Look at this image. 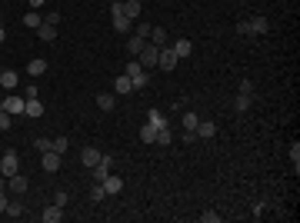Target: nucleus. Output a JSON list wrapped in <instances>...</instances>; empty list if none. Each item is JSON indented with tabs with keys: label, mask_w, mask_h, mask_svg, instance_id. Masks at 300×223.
Here are the masks:
<instances>
[{
	"label": "nucleus",
	"mask_w": 300,
	"mask_h": 223,
	"mask_svg": "<svg viewBox=\"0 0 300 223\" xmlns=\"http://www.w3.org/2000/svg\"><path fill=\"white\" fill-rule=\"evenodd\" d=\"M33 147H37V153H47V150H54V140H50V137H37Z\"/></svg>",
	"instance_id": "cd10ccee"
},
{
	"label": "nucleus",
	"mask_w": 300,
	"mask_h": 223,
	"mask_svg": "<svg viewBox=\"0 0 300 223\" xmlns=\"http://www.w3.org/2000/svg\"><path fill=\"white\" fill-rule=\"evenodd\" d=\"M40 220H44V223H60V220H64V207L50 203V207H47V210L40 213Z\"/></svg>",
	"instance_id": "9b49d317"
},
{
	"label": "nucleus",
	"mask_w": 300,
	"mask_h": 223,
	"mask_svg": "<svg viewBox=\"0 0 300 223\" xmlns=\"http://www.w3.org/2000/svg\"><path fill=\"white\" fill-rule=\"evenodd\" d=\"M157 54H160V47H154L150 40H147V44H144V50L137 54V60H140V67H144L147 74H150V70L157 67Z\"/></svg>",
	"instance_id": "20e7f679"
},
{
	"label": "nucleus",
	"mask_w": 300,
	"mask_h": 223,
	"mask_svg": "<svg viewBox=\"0 0 300 223\" xmlns=\"http://www.w3.org/2000/svg\"><path fill=\"white\" fill-rule=\"evenodd\" d=\"M127 77H130L133 90H144V87H147V80H150V74L140 67V60H137V57H130V64H127Z\"/></svg>",
	"instance_id": "f03ea898"
},
{
	"label": "nucleus",
	"mask_w": 300,
	"mask_h": 223,
	"mask_svg": "<svg viewBox=\"0 0 300 223\" xmlns=\"http://www.w3.org/2000/svg\"><path fill=\"white\" fill-rule=\"evenodd\" d=\"M154 47H167V30L164 27H150V37H147Z\"/></svg>",
	"instance_id": "6ab92c4d"
},
{
	"label": "nucleus",
	"mask_w": 300,
	"mask_h": 223,
	"mask_svg": "<svg viewBox=\"0 0 300 223\" xmlns=\"http://www.w3.org/2000/svg\"><path fill=\"white\" fill-rule=\"evenodd\" d=\"M170 140H174V134H170V127H160V130H157V140H154V144L167 147V144H170Z\"/></svg>",
	"instance_id": "c756f323"
},
{
	"label": "nucleus",
	"mask_w": 300,
	"mask_h": 223,
	"mask_svg": "<svg viewBox=\"0 0 300 223\" xmlns=\"http://www.w3.org/2000/svg\"><path fill=\"white\" fill-rule=\"evenodd\" d=\"M103 197H107V190H103V183H97V187L90 190V203H100Z\"/></svg>",
	"instance_id": "473e14b6"
},
{
	"label": "nucleus",
	"mask_w": 300,
	"mask_h": 223,
	"mask_svg": "<svg viewBox=\"0 0 300 223\" xmlns=\"http://www.w3.org/2000/svg\"><path fill=\"white\" fill-rule=\"evenodd\" d=\"M197 123H200V117H197L194 110L184 113V130H197Z\"/></svg>",
	"instance_id": "7c9ffc66"
},
{
	"label": "nucleus",
	"mask_w": 300,
	"mask_h": 223,
	"mask_svg": "<svg viewBox=\"0 0 300 223\" xmlns=\"http://www.w3.org/2000/svg\"><path fill=\"white\" fill-rule=\"evenodd\" d=\"M194 140H200V137L194 134V130H184V144H194Z\"/></svg>",
	"instance_id": "79ce46f5"
},
{
	"label": "nucleus",
	"mask_w": 300,
	"mask_h": 223,
	"mask_svg": "<svg viewBox=\"0 0 300 223\" xmlns=\"http://www.w3.org/2000/svg\"><path fill=\"white\" fill-rule=\"evenodd\" d=\"M3 40H7V30H3V23H0V44H3Z\"/></svg>",
	"instance_id": "a18cd8bd"
},
{
	"label": "nucleus",
	"mask_w": 300,
	"mask_h": 223,
	"mask_svg": "<svg viewBox=\"0 0 300 223\" xmlns=\"http://www.w3.org/2000/svg\"><path fill=\"white\" fill-rule=\"evenodd\" d=\"M37 37H40L44 44H54L57 40V27L54 23H40V27H37Z\"/></svg>",
	"instance_id": "2eb2a0df"
},
{
	"label": "nucleus",
	"mask_w": 300,
	"mask_h": 223,
	"mask_svg": "<svg viewBox=\"0 0 300 223\" xmlns=\"http://www.w3.org/2000/svg\"><path fill=\"white\" fill-rule=\"evenodd\" d=\"M67 147H70V140H67V137H54V150H57L60 156L67 153Z\"/></svg>",
	"instance_id": "72a5a7b5"
},
{
	"label": "nucleus",
	"mask_w": 300,
	"mask_h": 223,
	"mask_svg": "<svg viewBox=\"0 0 300 223\" xmlns=\"http://www.w3.org/2000/svg\"><path fill=\"white\" fill-rule=\"evenodd\" d=\"M67 200H70V193H67V190H57V193H54V203H57V207H67Z\"/></svg>",
	"instance_id": "58836bf2"
},
{
	"label": "nucleus",
	"mask_w": 300,
	"mask_h": 223,
	"mask_svg": "<svg viewBox=\"0 0 300 223\" xmlns=\"http://www.w3.org/2000/svg\"><path fill=\"white\" fill-rule=\"evenodd\" d=\"M200 223H220V213H200Z\"/></svg>",
	"instance_id": "a19ab883"
},
{
	"label": "nucleus",
	"mask_w": 300,
	"mask_h": 223,
	"mask_svg": "<svg viewBox=\"0 0 300 223\" xmlns=\"http://www.w3.org/2000/svg\"><path fill=\"white\" fill-rule=\"evenodd\" d=\"M290 160H294V170H300V144H290Z\"/></svg>",
	"instance_id": "e433bc0d"
},
{
	"label": "nucleus",
	"mask_w": 300,
	"mask_h": 223,
	"mask_svg": "<svg viewBox=\"0 0 300 223\" xmlns=\"http://www.w3.org/2000/svg\"><path fill=\"white\" fill-rule=\"evenodd\" d=\"M170 47H174V54H177V57H190V54H194V44H190L187 37H180V40H174Z\"/></svg>",
	"instance_id": "a211bd4d"
},
{
	"label": "nucleus",
	"mask_w": 300,
	"mask_h": 223,
	"mask_svg": "<svg viewBox=\"0 0 300 223\" xmlns=\"http://www.w3.org/2000/svg\"><path fill=\"white\" fill-rule=\"evenodd\" d=\"M10 127H13V117L7 110H0V130H10Z\"/></svg>",
	"instance_id": "4c0bfd02"
},
{
	"label": "nucleus",
	"mask_w": 300,
	"mask_h": 223,
	"mask_svg": "<svg viewBox=\"0 0 300 223\" xmlns=\"http://www.w3.org/2000/svg\"><path fill=\"white\" fill-rule=\"evenodd\" d=\"M23 97H17V93H10V97H3V100H0V110H7L10 113V117H17V113H23Z\"/></svg>",
	"instance_id": "6e6552de"
},
{
	"label": "nucleus",
	"mask_w": 300,
	"mask_h": 223,
	"mask_svg": "<svg viewBox=\"0 0 300 223\" xmlns=\"http://www.w3.org/2000/svg\"><path fill=\"white\" fill-rule=\"evenodd\" d=\"M27 74H30V77H44L47 74V60L44 57H33L30 64H27Z\"/></svg>",
	"instance_id": "4468645a"
},
{
	"label": "nucleus",
	"mask_w": 300,
	"mask_h": 223,
	"mask_svg": "<svg viewBox=\"0 0 300 223\" xmlns=\"http://www.w3.org/2000/svg\"><path fill=\"white\" fill-rule=\"evenodd\" d=\"M60 163H64V160H60V153H57V150L40 153V167H44L47 173H57V170H60Z\"/></svg>",
	"instance_id": "1a4fd4ad"
},
{
	"label": "nucleus",
	"mask_w": 300,
	"mask_h": 223,
	"mask_svg": "<svg viewBox=\"0 0 300 223\" xmlns=\"http://www.w3.org/2000/svg\"><path fill=\"white\" fill-rule=\"evenodd\" d=\"M250 103H254V97H244V93H237L233 107H237V113H244V110H250Z\"/></svg>",
	"instance_id": "c85d7f7f"
},
{
	"label": "nucleus",
	"mask_w": 300,
	"mask_h": 223,
	"mask_svg": "<svg viewBox=\"0 0 300 223\" xmlns=\"http://www.w3.org/2000/svg\"><path fill=\"white\" fill-rule=\"evenodd\" d=\"M0 190H7V177L3 173H0Z\"/></svg>",
	"instance_id": "49530a36"
},
{
	"label": "nucleus",
	"mask_w": 300,
	"mask_h": 223,
	"mask_svg": "<svg viewBox=\"0 0 300 223\" xmlns=\"http://www.w3.org/2000/svg\"><path fill=\"white\" fill-rule=\"evenodd\" d=\"M113 93H120V97H127V93H133V83H130V77L123 74V77H117L113 80Z\"/></svg>",
	"instance_id": "f3484780"
},
{
	"label": "nucleus",
	"mask_w": 300,
	"mask_h": 223,
	"mask_svg": "<svg viewBox=\"0 0 300 223\" xmlns=\"http://www.w3.org/2000/svg\"><path fill=\"white\" fill-rule=\"evenodd\" d=\"M0 23H3V17H0Z\"/></svg>",
	"instance_id": "de8ad7c7"
},
{
	"label": "nucleus",
	"mask_w": 300,
	"mask_h": 223,
	"mask_svg": "<svg viewBox=\"0 0 300 223\" xmlns=\"http://www.w3.org/2000/svg\"><path fill=\"white\" fill-rule=\"evenodd\" d=\"M44 3H47V0H30V7H33V10H40Z\"/></svg>",
	"instance_id": "c03bdc74"
},
{
	"label": "nucleus",
	"mask_w": 300,
	"mask_h": 223,
	"mask_svg": "<svg viewBox=\"0 0 300 223\" xmlns=\"http://www.w3.org/2000/svg\"><path fill=\"white\" fill-rule=\"evenodd\" d=\"M40 23H44V17H40L37 10H30L27 17H23V27H40Z\"/></svg>",
	"instance_id": "2f4dec72"
},
{
	"label": "nucleus",
	"mask_w": 300,
	"mask_h": 223,
	"mask_svg": "<svg viewBox=\"0 0 300 223\" xmlns=\"http://www.w3.org/2000/svg\"><path fill=\"white\" fill-rule=\"evenodd\" d=\"M177 60H180V57L174 54V47H160V54H157V67H160V70L170 74V70L177 67Z\"/></svg>",
	"instance_id": "423d86ee"
},
{
	"label": "nucleus",
	"mask_w": 300,
	"mask_h": 223,
	"mask_svg": "<svg viewBox=\"0 0 300 223\" xmlns=\"http://www.w3.org/2000/svg\"><path fill=\"white\" fill-rule=\"evenodd\" d=\"M110 17H113V30H120V34H130L133 30V20L123 17V0H113L110 3Z\"/></svg>",
	"instance_id": "f257e3e1"
},
{
	"label": "nucleus",
	"mask_w": 300,
	"mask_h": 223,
	"mask_svg": "<svg viewBox=\"0 0 300 223\" xmlns=\"http://www.w3.org/2000/svg\"><path fill=\"white\" fill-rule=\"evenodd\" d=\"M97 107L110 113L113 107H117V97H113V93H97Z\"/></svg>",
	"instance_id": "412c9836"
},
{
	"label": "nucleus",
	"mask_w": 300,
	"mask_h": 223,
	"mask_svg": "<svg viewBox=\"0 0 300 223\" xmlns=\"http://www.w3.org/2000/svg\"><path fill=\"white\" fill-rule=\"evenodd\" d=\"M144 44H147L144 37H137V34H133V37H130V40H127V50H130V54H133V57H137V54H140V50H144Z\"/></svg>",
	"instance_id": "393cba45"
},
{
	"label": "nucleus",
	"mask_w": 300,
	"mask_h": 223,
	"mask_svg": "<svg viewBox=\"0 0 300 223\" xmlns=\"http://www.w3.org/2000/svg\"><path fill=\"white\" fill-rule=\"evenodd\" d=\"M10 193L23 197V193H27V177H20V173H13V177H10Z\"/></svg>",
	"instance_id": "aec40b11"
},
{
	"label": "nucleus",
	"mask_w": 300,
	"mask_h": 223,
	"mask_svg": "<svg viewBox=\"0 0 300 223\" xmlns=\"http://www.w3.org/2000/svg\"><path fill=\"white\" fill-rule=\"evenodd\" d=\"M7 203H10V200H7V193H3V190H0V213L7 210Z\"/></svg>",
	"instance_id": "37998d69"
},
{
	"label": "nucleus",
	"mask_w": 300,
	"mask_h": 223,
	"mask_svg": "<svg viewBox=\"0 0 300 223\" xmlns=\"http://www.w3.org/2000/svg\"><path fill=\"white\" fill-rule=\"evenodd\" d=\"M23 113H27L30 120H37V117H44V103H40L37 97H33V100H27V103H23Z\"/></svg>",
	"instance_id": "dca6fc26"
},
{
	"label": "nucleus",
	"mask_w": 300,
	"mask_h": 223,
	"mask_svg": "<svg viewBox=\"0 0 300 223\" xmlns=\"http://www.w3.org/2000/svg\"><path fill=\"white\" fill-rule=\"evenodd\" d=\"M110 167H113V156H100L97 167H90V177H94V183H103V180L110 177Z\"/></svg>",
	"instance_id": "0eeeda50"
},
{
	"label": "nucleus",
	"mask_w": 300,
	"mask_h": 223,
	"mask_svg": "<svg viewBox=\"0 0 300 223\" xmlns=\"http://www.w3.org/2000/svg\"><path fill=\"white\" fill-rule=\"evenodd\" d=\"M140 140H144V144H154V140H157V127L144 123V127H140Z\"/></svg>",
	"instance_id": "a878e982"
},
{
	"label": "nucleus",
	"mask_w": 300,
	"mask_h": 223,
	"mask_svg": "<svg viewBox=\"0 0 300 223\" xmlns=\"http://www.w3.org/2000/svg\"><path fill=\"white\" fill-rule=\"evenodd\" d=\"M147 123L160 130V127H167V117H164V113H160V110H150V113H147Z\"/></svg>",
	"instance_id": "b1692460"
},
{
	"label": "nucleus",
	"mask_w": 300,
	"mask_h": 223,
	"mask_svg": "<svg viewBox=\"0 0 300 223\" xmlns=\"http://www.w3.org/2000/svg\"><path fill=\"white\" fill-rule=\"evenodd\" d=\"M194 134H197V137H203V140H213V134H217V123H213V120H200Z\"/></svg>",
	"instance_id": "ddd939ff"
},
{
	"label": "nucleus",
	"mask_w": 300,
	"mask_h": 223,
	"mask_svg": "<svg viewBox=\"0 0 300 223\" xmlns=\"http://www.w3.org/2000/svg\"><path fill=\"white\" fill-rule=\"evenodd\" d=\"M123 17L137 20V17H140V0H123Z\"/></svg>",
	"instance_id": "4be33fe9"
},
{
	"label": "nucleus",
	"mask_w": 300,
	"mask_h": 223,
	"mask_svg": "<svg viewBox=\"0 0 300 223\" xmlns=\"http://www.w3.org/2000/svg\"><path fill=\"white\" fill-rule=\"evenodd\" d=\"M103 190H107V193H120V190H123V180H120V177H113V173H110V177L103 180Z\"/></svg>",
	"instance_id": "5701e85b"
},
{
	"label": "nucleus",
	"mask_w": 300,
	"mask_h": 223,
	"mask_svg": "<svg viewBox=\"0 0 300 223\" xmlns=\"http://www.w3.org/2000/svg\"><path fill=\"white\" fill-rule=\"evenodd\" d=\"M20 77H17V70H0V87L3 90H17Z\"/></svg>",
	"instance_id": "f8f14e48"
},
{
	"label": "nucleus",
	"mask_w": 300,
	"mask_h": 223,
	"mask_svg": "<svg viewBox=\"0 0 300 223\" xmlns=\"http://www.w3.org/2000/svg\"><path fill=\"white\" fill-rule=\"evenodd\" d=\"M100 156H103V153H100L97 147H84V150H80V163H84V167H97Z\"/></svg>",
	"instance_id": "9d476101"
},
{
	"label": "nucleus",
	"mask_w": 300,
	"mask_h": 223,
	"mask_svg": "<svg viewBox=\"0 0 300 223\" xmlns=\"http://www.w3.org/2000/svg\"><path fill=\"white\" fill-rule=\"evenodd\" d=\"M237 30H240V34H267V30H270V20H267V17H250V20L237 23Z\"/></svg>",
	"instance_id": "7ed1b4c3"
},
{
	"label": "nucleus",
	"mask_w": 300,
	"mask_h": 223,
	"mask_svg": "<svg viewBox=\"0 0 300 223\" xmlns=\"http://www.w3.org/2000/svg\"><path fill=\"white\" fill-rule=\"evenodd\" d=\"M150 27H154V23H133V34L147 40V37H150Z\"/></svg>",
	"instance_id": "f704fd0d"
},
{
	"label": "nucleus",
	"mask_w": 300,
	"mask_h": 223,
	"mask_svg": "<svg viewBox=\"0 0 300 223\" xmlns=\"http://www.w3.org/2000/svg\"><path fill=\"white\" fill-rule=\"evenodd\" d=\"M240 93H244V97H257V90H254V80H240Z\"/></svg>",
	"instance_id": "c9c22d12"
},
{
	"label": "nucleus",
	"mask_w": 300,
	"mask_h": 223,
	"mask_svg": "<svg viewBox=\"0 0 300 223\" xmlns=\"http://www.w3.org/2000/svg\"><path fill=\"white\" fill-rule=\"evenodd\" d=\"M0 173H3L7 180H10L13 173H20V160H17V153H13V150H7V153L0 156Z\"/></svg>",
	"instance_id": "39448f33"
},
{
	"label": "nucleus",
	"mask_w": 300,
	"mask_h": 223,
	"mask_svg": "<svg viewBox=\"0 0 300 223\" xmlns=\"http://www.w3.org/2000/svg\"><path fill=\"white\" fill-rule=\"evenodd\" d=\"M44 23H54V27H57V23H60V13H57V10H47L44 13Z\"/></svg>",
	"instance_id": "ea45409f"
},
{
	"label": "nucleus",
	"mask_w": 300,
	"mask_h": 223,
	"mask_svg": "<svg viewBox=\"0 0 300 223\" xmlns=\"http://www.w3.org/2000/svg\"><path fill=\"white\" fill-rule=\"evenodd\" d=\"M3 213L17 220V217H23V203H20V200H10V203H7V210H3Z\"/></svg>",
	"instance_id": "bb28decb"
}]
</instances>
